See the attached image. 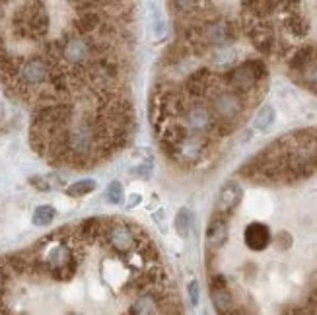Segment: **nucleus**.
<instances>
[{
	"label": "nucleus",
	"mask_w": 317,
	"mask_h": 315,
	"mask_svg": "<svg viewBox=\"0 0 317 315\" xmlns=\"http://www.w3.org/2000/svg\"><path fill=\"white\" fill-rule=\"evenodd\" d=\"M187 294H189V302L191 305L198 304V282L197 280H191L189 286H187Z\"/></svg>",
	"instance_id": "f8f14e48"
},
{
	"label": "nucleus",
	"mask_w": 317,
	"mask_h": 315,
	"mask_svg": "<svg viewBox=\"0 0 317 315\" xmlns=\"http://www.w3.org/2000/svg\"><path fill=\"white\" fill-rule=\"evenodd\" d=\"M241 201H243V189H241V185L238 181H228V183L220 189L216 205H214V214L232 218L234 210L241 205Z\"/></svg>",
	"instance_id": "f03ea898"
},
{
	"label": "nucleus",
	"mask_w": 317,
	"mask_h": 315,
	"mask_svg": "<svg viewBox=\"0 0 317 315\" xmlns=\"http://www.w3.org/2000/svg\"><path fill=\"white\" fill-rule=\"evenodd\" d=\"M191 210L189 208H181L175 216V232L181 236V238H187L189 236V230H191Z\"/></svg>",
	"instance_id": "1a4fd4ad"
},
{
	"label": "nucleus",
	"mask_w": 317,
	"mask_h": 315,
	"mask_svg": "<svg viewBox=\"0 0 317 315\" xmlns=\"http://www.w3.org/2000/svg\"><path fill=\"white\" fill-rule=\"evenodd\" d=\"M30 183H32L35 189H39V191H51V189L55 187V183L47 181V177H32Z\"/></svg>",
	"instance_id": "9b49d317"
},
{
	"label": "nucleus",
	"mask_w": 317,
	"mask_h": 315,
	"mask_svg": "<svg viewBox=\"0 0 317 315\" xmlns=\"http://www.w3.org/2000/svg\"><path fill=\"white\" fill-rule=\"evenodd\" d=\"M117 2H121V0H117Z\"/></svg>",
	"instance_id": "4468645a"
},
{
	"label": "nucleus",
	"mask_w": 317,
	"mask_h": 315,
	"mask_svg": "<svg viewBox=\"0 0 317 315\" xmlns=\"http://www.w3.org/2000/svg\"><path fill=\"white\" fill-rule=\"evenodd\" d=\"M98 189V183L94 181V179H82V181H76V183H72L68 189H66V195L68 196H86L90 193H94Z\"/></svg>",
	"instance_id": "6e6552de"
},
{
	"label": "nucleus",
	"mask_w": 317,
	"mask_h": 315,
	"mask_svg": "<svg viewBox=\"0 0 317 315\" xmlns=\"http://www.w3.org/2000/svg\"><path fill=\"white\" fill-rule=\"evenodd\" d=\"M271 239H273L271 230L267 228L265 224H259V222L249 224V226L245 228V232H243V241H245L247 249H251V251H265L269 247Z\"/></svg>",
	"instance_id": "20e7f679"
},
{
	"label": "nucleus",
	"mask_w": 317,
	"mask_h": 315,
	"mask_svg": "<svg viewBox=\"0 0 317 315\" xmlns=\"http://www.w3.org/2000/svg\"><path fill=\"white\" fill-rule=\"evenodd\" d=\"M56 216V210L51 205H41V207L35 208V212H33L32 216V222L33 226H39V228H43V226H49Z\"/></svg>",
	"instance_id": "0eeeda50"
},
{
	"label": "nucleus",
	"mask_w": 317,
	"mask_h": 315,
	"mask_svg": "<svg viewBox=\"0 0 317 315\" xmlns=\"http://www.w3.org/2000/svg\"><path fill=\"white\" fill-rule=\"evenodd\" d=\"M274 123V109L273 105H263L259 107V111L255 113V119H253V125L257 131H267L271 129Z\"/></svg>",
	"instance_id": "423d86ee"
},
{
	"label": "nucleus",
	"mask_w": 317,
	"mask_h": 315,
	"mask_svg": "<svg viewBox=\"0 0 317 315\" xmlns=\"http://www.w3.org/2000/svg\"><path fill=\"white\" fill-rule=\"evenodd\" d=\"M140 195L138 193H134V195H131V201H129V208H132V207H136V205H140Z\"/></svg>",
	"instance_id": "ddd939ff"
},
{
	"label": "nucleus",
	"mask_w": 317,
	"mask_h": 315,
	"mask_svg": "<svg viewBox=\"0 0 317 315\" xmlns=\"http://www.w3.org/2000/svg\"><path fill=\"white\" fill-rule=\"evenodd\" d=\"M284 32L292 37V39H304L307 33H309V22L306 18L296 12V14H286L284 18Z\"/></svg>",
	"instance_id": "39448f33"
},
{
	"label": "nucleus",
	"mask_w": 317,
	"mask_h": 315,
	"mask_svg": "<svg viewBox=\"0 0 317 315\" xmlns=\"http://www.w3.org/2000/svg\"><path fill=\"white\" fill-rule=\"evenodd\" d=\"M228 238H230V218L220 216V214H212L207 228L208 251L222 249L228 243Z\"/></svg>",
	"instance_id": "7ed1b4c3"
},
{
	"label": "nucleus",
	"mask_w": 317,
	"mask_h": 315,
	"mask_svg": "<svg viewBox=\"0 0 317 315\" xmlns=\"http://www.w3.org/2000/svg\"><path fill=\"white\" fill-rule=\"evenodd\" d=\"M105 196H107V203H111V205H119V203H123V185L119 183V181H113V183L107 187V193H105Z\"/></svg>",
	"instance_id": "9d476101"
},
{
	"label": "nucleus",
	"mask_w": 317,
	"mask_h": 315,
	"mask_svg": "<svg viewBox=\"0 0 317 315\" xmlns=\"http://www.w3.org/2000/svg\"><path fill=\"white\" fill-rule=\"evenodd\" d=\"M208 288H210V300L212 305L218 313H234V294H232L230 286H228V278L222 272H212L208 278Z\"/></svg>",
	"instance_id": "f257e3e1"
}]
</instances>
